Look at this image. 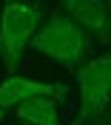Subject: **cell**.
<instances>
[{"label":"cell","instance_id":"obj_5","mask_svg":"<svg viewBox=\"0 0 111 125\" xmlns=\"http://www.w3.org/2000/svg\"><path fill=\"white\" fill-rule=\"evenodd\" d=\"M68 20L80 26L91 40H100V43H108L111 37V20H108V11H111V3L108 0H66L63 6Z\"/></svg>","mask_w":111,"mask_h":125},{"label":"cell","instance_id":"obj_7","mask_svg":"<svg viewBox=\"0 0 111 125\" xmlns=\"http://www.w3.org/2000/svg\"><path fill=\"white\" fill-rule=\"evenodd\" d=\"M3 117H6V111H0V119H3Z\"/></svg>","mask_w":111,"mask_h":125},{"label":"cell","instance_id":"obj_1","mask_svg":"<svg viewBox=\"0 0 111 125\" xmlns=\"http://www.w3.org/2000/svg\"><path fill=\"white\" fill-rule=\"evenodd\" d=\"M29 46L37 54L60 62L63 68L77 71L88 60L91 48H94V40L88 37L74 20H68L66 14L54 11L51 17L43 20V26H37V31H34V37H32Z\"/></svg>","mask_w":111,"mask_h":125},{"label":"cell","instance_id":"obj_9","mask_svg":"<svg viewBox=\"0 0 111 125\" xmlns=\"http://www.w3.org/2000/svg\"><path fill=\"white\" fill-rule=\"evenodd\" d=\"M23 125H26V122H23Z\"/></svg>","mask_w":111,"mask_h":125},{"label":"cell","instance_id":"obj_2","mask_svg":"<svg viewBox=\"0 0 111 125\" xmlns=\"http://www.w3.org/2000/svg\"><path fill=\"white\" fill-rule=\"evenodd\" d=\"M40 17H43L40 3H17V0L3 3L0 9V60L9 71L20 68V60L40 26Z\"/></svg>","mask_w":111,"mask_h":125},{"label":"cell","instance_id":"obj_6","mask_svg":"<svg viewBox=\"0 0 111 125\" xmlns=\"http://www.w3.org/2000/svg\"><path fill=\"white\" fill-rule=\"evenodd\" d=\"M17 117L23 119L26 125H60L57 117V102L46 100V97H34L17 105Z\"/></svg>","mask_w":111,"mask_h":125},{"label":"cell","instance_id":"obj_4","mask_svg":"<svg viewBox=\"0 0 111 125\" xmlns=\"http://www.w3.org/2000/svg\"><path fill=\"white\" fill-rule=\"evenodd\" d=\"M34 97H46L54 102H66L68 100V85L66 83H43V80H29V77H6L0 83V111L6 108H17L20 102L34 100Z\"/></svg>","mask_w":111,"mask_h":125},{"label":"cell","instance_id":"obj_8","mask_svg":"<svg viewBox=\"0 0 111 125\" xmlns=\"http://www.w3.org/2000/svg\"><path fill=\"white\" fill-rule=\"evenodd\" d=\"M100 125H108V122H100Z\"/></svg>","mask_w":111,"mask_h":125},{"label":"cell","instance_id":"obj_3","mask_svg":"<svg viewBox=\"0 0 111 125\" xmlns=\"http://www.w3.org/2000/svg\"><path fill=\"white\" fill-rule=\"evenodd\" d=\"M77 88H80V111L74 117V125H88L97 122L108 111L111 100V57L103 54L97 60L83 62L77 71Z\"/></svg>","mask_w":111,"mask_h":125}]
</instances>
